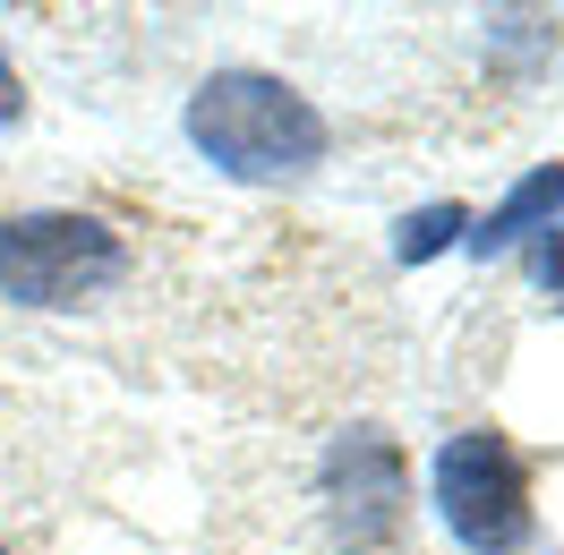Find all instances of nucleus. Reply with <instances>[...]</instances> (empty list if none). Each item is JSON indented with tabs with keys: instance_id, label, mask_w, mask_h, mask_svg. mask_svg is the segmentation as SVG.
<instances>
[{
	"instance_id": "nucleus-3",
	"label": "nucleus",
	"mask_w": 564,
	"mask_h": 555,
	"mask_svg": "<svg viewBox=\"0 0 564 555\" xmlns=\"http://www.w3.org/2000/svg\"><path fill=\"white\" fill-rule=\"evenodd\" d=\"M427 496L470 555H513L530 538V479L522 453L505 445L496 427H462L436 445V470H427Z\"/></svg>"
},
{
	"instance_id": "nucleus-4",
	"label": "nucleus",
	"mask_w": 564,
	"mask_h": 555,
	"mask_svg": "<svg viewBox=\"0 0 564 555\" xmlns=\"http://www.w3.org/2000/svg\"><path fill=\"white\" fill-rule=\"evenodd\" d=\"M325 504H334V530L351 547H386L393 530H402V504H411L402 445L377 436V427H351L343 445L325 453Z\"/></svg>"
},
{
	"instance_id": "nucleus-7",
	"label": "nucleus",
	"mask_w": 564,
	"mask_h": 555,
	"mask_svg": "<svg viewBox=\"0 0 564 555\" xmlns=\"http://www.w3.org/2000/svg\"><path fill=\"white\" fill-rule=\"evenodd\" d=\"M539 282L564 300V231H547V248H539Z\"/></svg>"
},
{
	"instance_id": "nucleus-8",
	"label": "nucleus",
	"mask_w": 564,
	"mask_h": 555,
	"mask_svg": "<svg viewBox=\"0 0 564 555\" xmlns=\"http://www.w3.org/2000/svg\"><path fill=\"white\" fill-rule=\"evenodd\" d=\"M18 111H26V95H18V69H9V52H0V129H18Z\"/></svg>"
},
{
	"instance_id": "nucleus-6",
	"label": "nucleus",
	"mask_w": 564,
	"mask_h": 555,
	"mask_svg": "<svg viewBox=\"0 0 564 555\" xmlns=\"http://www.w3.org/2000/svg\"><path fill=\"white\" fill-rule=\"evenodd\" d=\"M454 231H462V206H427V214H411V222H402L393 257H402V265H427V257L454 240Z\"/></svg>"
},
{
	"instance_id": "nucleus-2",
	"label": "nucleus",
	"mask_w": 564,
	"mask_h": 555,
	"mask_svg": "<svg viewBox=\"0 0 564 555\" xmlns=\"http://www.w3.org/2000/svg\"><path fill=\"white\" fill-rule=\"evenodd\" d=\"M120 240L95 214H18L0 222V291L18 308H86L120 282Z\"/></svg>"
},
{
	"instance_id": "nucleus-5",
	"label": "nucleus",
	"mask_w": 564,
	"mask_h": 555,
	"mask_svg": "<svg viewBox=\"0 0 564 555\" xmlns=\"http://www.w3.org/2000/svg\"><path fill=\"white\" fill-rule=\"evenodd\" d=\"M556 214H564V172L547 163V172H530L522 188H513V197H505V206H496L479 231H462V240H470V257H505V248L522 240V231L556 222Z\"/></svg>"
},
{
	"instance_id": "nucleus-1",
	"label": "nucleus",
	"mask_w": 564,
	"mask_h": 555,
	"mask_svg": "<svg viewBox=\"0 0 564 555\" xmlns=\"http://www.w3.org/2000/svg\"><path fill=\"white\" fill-rule=\"evenodd\" d=\"M188 145L231 179H300L325 163V111L265 69H214L188 95Z\"/></svg>"
}]
</instances>
